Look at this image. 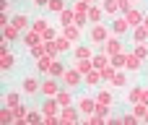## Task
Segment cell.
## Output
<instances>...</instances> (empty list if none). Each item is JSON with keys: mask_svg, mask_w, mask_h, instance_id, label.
<instances>
[{"mask_svg": "<svg viewBox=\"0 0 148 125\" xmlns=\"http://www.w3.org/2000/svg\"><path fill=\"white\" fill-rule=\"evenodd\" d=\"M112 34H114L112 26H107V23H91V29H88V42L96 44V47H101Z\"/></svg>", "mask_w": 148, "mask_h": 125, "instance_id": "obj_1", "label": "cell"}, {"mask_svg": "<svg viewBox=\"0 0 148 125\" xmlns=\"http://www.w3.org/2000/svg\"><path fill=\"white\" fill-rule=\"evenodd\" d=\"M62 86H65V89H73V91H75V89H81V86H83V73H81V70H75L73 65H68L65 76H62Z\"/></svg>", "mask_w": 148, "mask_h": 125, "instance_id": "obj_2", "label": "cell"}, {"mask_svg": "<svg viewBox=\"0 0 148 125\" xmlns=\"http://www.w3.org/2000/svg\"><path fill=\"white\" fill-rule=\"evenodd\" d=\"M81 117H83V112L78 110V104H68V107L60 110V120H62V125H78Z\"/></svg>", "mask_w": 148, "mask_h": 125, "instance_id": "obj_3", "label": "cell"}, {"mask_svg": "<svg viewBox=\"0 0 148 125\" xmlns=\"http://www.w3.org/2000/svg\"><path fill=\"white\" fill-rule=\"evenodd\" d=\"M21 91H23V97H39L42 94V81L36 76H26L21 81Z\"/></svg>", "mask_w": 148, "mask_h": 125, "instance_id": "obj_4", "label": "cell"}, {"mask_svg": "<svg viewBox=\"0 0 148 125\" xmlns=\"http://www.w3.org/2000/svg\"><path fill=\"white\" fill-rule=\"evenodd\" d=\"M60 89H62V81L55 78V76H47V78L42 81V94H39V97H42V99H44V97H57Z\"/></svg>", "mask_w": 148, "mask_h": 125, "instance_id": "obj_5", "label": "cell"}, {"mask_svg": "<svg viewBox=\"0 0 148 125\" xmlns=\"http://www.w3.org/2000/svg\"><path fill=\"white\" fill-rule=\"evenodd\" d=\"M99 50H104L107 55H117V52H125V47H122V37H120V34H112V37H109V39H107V42H104Z\"/></svg>", "mask_w": 148, "mask_h": 125, "instance_id": "obj_6", "label": "cell"}, {"mask_svg": "<svg viewBox=\"0 0 148 125\" xmlns=\"http://www.w3.org/2000/svg\"><path fill=\"white\" fill-rule=\"evenodd\" d=\"M94 47H96V44H81V42H78V44L73 47V52H70V55H73V60H91V57L96 55V50H94Z\"/></svg>", "mask_w": 148, "mask_h": 125, "instance_id": "obj_7", "label": "cell"}, {"mask_svg": "<svg viewBox=\"0 0 148 125\" xmlns=\"http://www.w3.org/2000/svg\"><path fill=\"white\" fill-rule=\"evenodd\" d=\"M31 21H34V18H29V13H23V10L10 16V23H13L18 31H29V29H31Z\"/></svg>", "mask_w": 148, "mask_h": 125, "instance_id": "obj_8", "label": "cell"}, {"mask_svg": "<svg viewBox=\"0 0 148 125\" xmlns=\"http://www.w3.org/2000/svg\"><path fill=\"white\" fill-rule=\"evenodd\" d=\"M112 31L120 34V37H125V34L133 31V26H130V21L125 18V13H122V16H114V21H112Z\"/></svg>", "mask_w": 148, "mask_h": 125, "instance_id": "obj_9", "label": "cell"}, {"mask_svg": "<svg viewBox=\"0 0 148 125\" xmlns=\"http://www.w3.org/2000/svg\"><path fill=\"white\" fill-rule=\"evenodd\" d=\"M104 84V78H101V70L99 68H91L86 76H83V86H88V89H99Z\"/></svg>", "mask_w": 148, "mask_h": 125, "instance_id": "obj_10", "label": "cell"}, {"mask_svg": "<svg viewBox=\"0 0 148 125\" xmlns=\"http://www.w3.org/2000/svg\"><path fill=\"white\" fill-rule=\"evenodd\" d=\"M75 104H78V110L83 112V117L96 112V97H78V99H75Z\"/></svg>", "mask_w": 148, "mask_h": 125, "instance_id": "obj_11", "label": "cell"}, {"mask_svg": "<svg viewBox=\"0 0 148 125\" xmlns=\"http://www.w3.org/2000/svg\"><path fill=\"white\" fill-rule=\"evenodd\" d=\"M143 65H146V60H140V57H138V55L130 50V52H127V63H125V70H127V73H140V70H143Z\"/></svg>", "mask_w": 148, "mask_h": 125, "instance_id": "obj_12", "label": "cell"}, {"mask_svg": "<svg viewBox=\"0 0 148 125\" xmlns=\"http://www.w3.org/2000/svg\"><path fill=\"white\" fill-rule=\"evenodd\" d=\"M62 34L70 39V42H83V26H78V23H70V26H62Z\"/></svg>", "mask_w": 148, "mask_h": 125, "instance_id": "obj_13", "label": "cell"}, {"mask_svg": "<svg viewBox=\"0 0 148 125\" xmlns=\"http://www.w3.org/2000/svg\"><path fill=\"white\" fill-rule=\"evenodd\" d=\"M39 42H44V37L36 31V29H29V31H23V37H21V44L29 50V47H34V44H39Z\"/></svg>", "mask_w": 148, "mask_h": 125, "instance_id": "obj_14", "label": "cell"}, {"mask_svg": "<svg viewBox=\"0 0 148 125\" xmlns=\"http://www.w3.org/2000/svg\"><path fill=\"white\" fill-rule=\"evenodd\" d=\"M94 97H96V102H99V104H109V107H114V102H117V99H114V94H112V86H107V89H101V86H99Z\"/></svg>", "mask_w": 148, "mask_h": 125, "instance_id": "obj_15", "label": "cell"}, {"mask_svg": "<svg viewBox=\"0 0 148 125\" xmlns=\"http://www.w3.org/2000/svg\"><path fill=\"white\" fill-rule=\"evenodd\" d=\"M125 18H127V21H130V26L135 29V26H140V23L146 21V13H143L140 8H135V5H133V8H130V10L125 13Z\"/></svg>", "mask_w": 148, "mask_h": 125, "instance_id": "obj_16", "label": "cell"}, {"mask_svg": "<svg viewBox=\"0 0 148 125\" xmlns=\"http://www.w3.org/2000/svg\"><path fill=\"white\" fill-rule=\"evenodd\" d=\"M52 63H55V57L52 55H42V57H36V73H42V76H49V68H52Z\"/></svg>", "mask_w": 148, "mask_h": 125, "instance_id": "obj_17", "label": "cell"}, {"mask_svg": "<svg viewBox=\"0 0 148 125\" xmlns=\"http://www.w3.org/2000/svg\"><path fill=\"white\" fill-rule=\"evenodd\" d=\"M109 86H112V89H122V91H127V86H130V81H127V70H117L114 78L109 81Z\"/></svg>", "mask_w": 148, "mask_h": 125, "instance_id": "obj_18", "label": "cell"}, {"mask_svg": "<svg viewBox=\"0 0 148 125\" xmlns=\"http://www.w3.org/2000/svg\"><path fill=\"white\" fill-rule=\"evenodd\" d=\"M104 8H101V3H94L91 8H88V23H101L104 21Z\"/></svg>", "mask_w": 148, "mask_h": 125, "instance_id": "obj_19", "label": "cell"}, {"mask_svg": "<svg viewBox=\"0 0 148 125\" xmlns=\"http://www.w3.org/2000/svg\"><path fill=\"white\" fill-rule=\"evenodd\" d=\"M21 37H23V31H18L13 23H8V26H3V39H8V42H21Z\"/></svg>", "mask_w": 148, "mask_h": 125, "instance_id": "obj_20", "label": "cell"}, {"mask_svg": "<svg viewBox=\"0 0 148 125\" xmlns=\"http://www.w3.org/2000/svg\"><path fill=\"white\" fill-rule=\"evenodd\" d=\"M13 68H16V55L13 52H3L0 55V70L3 73H10Z\"/></svg>", "mask_w": 148, "mask_h": 125, "instance_id": "obj_21", "label": "cell"}, {"mask_svg": "<svg viewBox=\"0 0 148 125\" xmlns=\"http://www.w3.org/2000/svg\"><path fill=\"white\" fill-rule=\"evenodd\" d=\"M57 42V50H60V55H68V52H73V47H75V42H70L62 31H60V37L55 39Z\"/></svg>", "mask_w": 148, "mask_h": 125, "instance_id": "obj_22", "label": "cell"}, {"mask_svg": "<svg viewBox=\"0 0 148 125\" xmlns=\"http://www.w3.org/2000/svg\"><path fill=\"white\" fill-rule=\"evenodd\" d=\"M26 123H29V125H44V112H42V110H36V107H29Z\"/></svg>", "mask_w": 148, "mask_h": 125, "instance_id": "obj_23", "label": "cell"}, {"mask_svg": "<svg viewBox=\"0 0 148 125\" xmlns=\"http://www.w3.org/2000/svg\"><path fill=\"white\" fill-rule=\"evenodd\" d=\"M57 18H60V21H57L60 26H70V23H75V10H73V5L65 8L62 13H57Z\"/></svg>", "mask_w": 148, "mask_h": 125, "instance_id": "obj_24", "label": "cell"}, {"mask_svg": "<svg viewBox=\"0 0 148 125\" xmlns=\"http://www.w3.org/2000/svg\"><path fill=\"white\" fill-rule=\"evenodd\" d=\"M57 102H60V107H68V104H75V97H73V89H60V94H57Z\"/></svg>", "mask_w": 148, "mask_h": 125, "instance_id": "obj_25", "label": "cell"}, {"mask_svg": "<svg viewBox=\"0 0 148 125\" xmlns=\"http://www.w3.org/2000/svg\"><path fill=\"white\" fill-rule=\"evenodd\" d=\"M101 8L107 16H120L122 8H120V0H101Z\"/></svg>", "mask_w": 148, "mask_h": 125, "instance_id": "obj_26", "label": "cell"}, {"mask_svg": "<svg viewBox=\"0 0 148 125\" xmlns=\"http://www.w3.org/2000/svg\"><path fill=\"white\" fill-rule=\"evenodd\" d=\"M130 34H133V44H138V42H148V26H146V23L135 26Z\"/></svg>", "mask_w": 148, "mask_h": 125, "instance_id": "obj_27", "label": "cell"}, {"mask_svg": "<svg viewBox=\"0 0 148 125\" xmlns=\"http://www.w3.org/2000/svg\"><path fill=\"white\" fill-rule=\"evenodd\" d=\"M143 89H146V86H133V89H127V91H125V97H127V104H135V102H140V99H143Z\"/></svg>", "mask_w": 148, "mask_h": 125, "instance_id": "obj_28", "label": "cell"}, {"mask_svg": "<svg viewBox=\"0 0 148 125\" xmlns=\"http://www.w3.org/2000/svg\"><path fill=\"white\" fill-rule=\"evenodd\" d=\"M60 31H62V26H60V23H57V26H52V23H49V26L42 31V37H44V42H52V39H57V37H60Z\"/></svg>", "mask_w": 148, "mask_h": 125, "instance_id": "obj_29", "label": "cell"}, {"mask_svg": "<svg viewBox=\"0 0 148 125\" xmlns=\"http://www.w3.org/2000/svg\"><path fill=\"white\" fill-rule=\"evenodd\" d=\"M21 94H23V91H5V97H3V104H8V107H16V104H21Z\"/></svg>", "mask_w": 148, "mask_h": 125, "instance_id": "obj_30", "label": "cell"}, {"mask_svg": "<svg viewBox=\"0 0 148 125\" xmlns=\"http://www.w3.org/2000/svg\"><path fill=\"white\" fill-rule=\"evenodd\" d=\"M65 70H68V65H62V63H60V57H57V60L52 63V68H49V76H55V78H60V81H62Z\"/></svg>", "mask_w": 148, "mask_h": 125, "instance_id": "obj_31", "label": "cell"}, {"mask_svg": "<svg viewBox=\"0 0 148 125\" xmlns=\"http://www.w3.org/2000/svg\"><path fill=\"white\" fill-rule=\"evenodd\" d=\"M70 65H73V68H75V70H81V73H83V76H86V73H88V70H91V68H94V60H73V63H70Z\"/></svg>", "mask_w": 148, "mask_h": 125, "instance_id": "obj_32", "label": "cell"}, {"mask_svg": "<svg viewBox=\"0 0 148 125\" xmlns=\"http://www.w3.org/2000/svg\"><path fill=\"white\" fill-rule=\"evenodd\" d=\"M29 55L36 60V57H42V55H47V42H39V44H34V47H29Z\"/></svg>", "mask_w": 148, "mask_h": 125, "instance_id": "obj_33", "label": "cell"}, {"mask_svg": "<svg viewBox=\"0 0 148 125\" xmlns=\"http://www.w3.org/2000/svg\"><path fill=\"white\" fill-rule=\"evenodd\" d=\"M133 52H135L140 60H146V63H148V42H138V44L133 47Z\"/></svg>", "mask_w": 148, "mask_h": 125, "instance_id": "obj_34", "label": "cell"}, {"mask_svg": "<svg viewBox=\"0 0 148 125\" xmlns=\"http://www.w3.org/2000/svg\"><path fill=\"white\" fill-rule=\"evenodd\" d=\"M125 63H127V52H117V55H112V65H114V68L125 70Z\"/></svg>", "mask_w": 148, "mask_h": 125, "instance_id": "obj_35", "label": "cell"}, {"mask_svg": "<svg viewBox=\"0 0 148 125\" xmlns=\"http://www.w3.org/2000/svg\"><path fill=\"white\" fill-rule=\"evenodd\" d=\"M117 70H120V68H114L112 63H109V65H104V68H101V78H104V84H109V81L114 78V73H117Z\"/></svg>", "mask_w": 148, "mask_h": 125, "instance_id": "obj_36", "label": "cell"}, {"mask_svg": "<svg viewBox=\"0 0 148 125\" xmlns=\"http://www.w3.org/2000/svg\"><path fill=\"white\" fill-rule=\"evenodd\" d=\"M65 8H68L65 0H49V3H47V10H49V13H62Z\"/></svg>", "mask_w": 148, "mask_h": 125, "instance_id": "obj_37", "label": "cell"}, {"mask_svg": "<svg viewBox=\"0 0 148 125\" xmlns=\"http://www.w3.org/2000/svg\"><path fill=\"white\" fill-rule=\"evenodd\" d=\"M47 26H49V21H47L44 16H39V18H34V21H31V29H36L39 34H42V31H44Z\"/></svg>", "mask_w": 148, "mask_h": 125, "instance_id": "obj_38", "label": "cell"}, {"mask_svg": "<svg viewBox=\"0 0 148 125\" xmlns=\"http://www.w3.org/2000/svg\"><path fill=\"white\" fill-rule=\"evenodd\" d=\"M122 123H125V125H138V123H140V117H138L135 112H122Z\"/></svg>", "mask_w": 148, "mask_h": 125, "instance_id": "obj_39", "label": "cell"}, {"mask_svg": "<svg viewBox=\"0 0 148 125\" xmlns=\"http://www.w3.org/2000/svg\"><path fill=\"white\" fill-rule=\"evenodd\" d=\"M96 112H99L101 117H109V115H112V107H109V104H99V102H96Z\"/></svg>", "mask_w": 148, "mask_h": 125, "instance_id": "obj_40", "label": "cell"}, {"mask_svg": "<svg viewBox=\"0 0 148 125\" xmlns=\"http://www.w3.org/2000/svg\"><path fill=\"white\" fill-rule=\"evenodd\" d=\"M8 23H10V13H5V10H3V13H0V29H3V26H8Z\"/></svg>", "mask_w": 148, "mask_h": 125, "instance_id": "obj_41", "label": "cell"}, {"mask_svg": "<svg viewBox=\"0 0 148 125\" xmlns=\"http://www.w3.org/2000/svg\"><path fill=\"white\" fill-rule=\"evenodd\" d=\"M47 3H49V0H31L34 8H47Z\"/></svg>", "mask_w": 148, "mask_h": 125, "instance_id": "obj_42", "label": "cell"}, {"mask_svg": "<svg viewBox=\"0 0 148 125\" xmlns=\"http://www.w3.org/2000/svg\"><path fill=\"white\" fill-rule=\"evenodd\" d=\"M83 3H88V5H94V3H96V0H83Z\"/></svg>", "mask_w": 148, "mask_h": 125, "instance_id": "obj_43", "label": "cell"}, {"mask_svg": "<svg viewBox=\"0 0 148 125\" xmlns=\"http://www.w3.org/2000/svg\"><path fill=\"white\" fill-rule=\"evenodd\" d=\"M143 23H146V26H148V13H146V21H143Z\"/></svg>", "mask_w": 148, "mask_h": 125, "instance_id": "obj_44", "label": "cell"}, {"mask_svg": "<svg viewBox=\"0 0 148 125\" xmlns=\"http://www.w3.org/2000/svg\"><path fill=\"white\" fill-rule=\"evenodd\" d=\"M146 123H148V112H146Z\"/></svg>", "mask_w": 148, "mask_h": 125, "instance_id": "obj_45", "label": "cell"}, {"mask_svg": "<svg viewBox=\"0 0 148 125\" xmlns=\"http://www.w3.org/2000/svg\"><path fill=\"white\" fill-rule=\"evenodd\" d=\"M133 3H140V0H133Z\"/></svg>", "mask_w": 148, "mask_h": 125, "instance_id": "obj_46", "label": "cell"}, {"mask_svg": "<svg viewBox=\"0 0 148 125\" xmlns=\"http://www.w3.org/2000/svg\"><path fill=\"white\" fill-rule=\"evenodd\" d=\"M13 3H16V0H13Z\"/></svg>", "mask_w": 148, "mask_h": 125, "instance_id": "obj_47", "label": "cell"}]
</instances>
